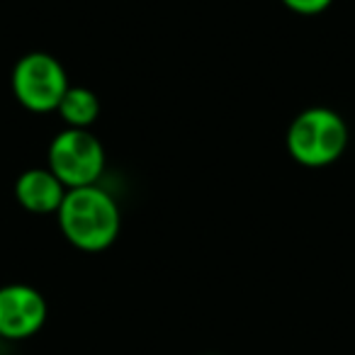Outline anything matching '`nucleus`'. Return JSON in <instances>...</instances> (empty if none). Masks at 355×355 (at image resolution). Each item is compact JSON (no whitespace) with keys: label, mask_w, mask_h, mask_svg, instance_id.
<instances>
[{"label":"nucleus","mask_w":355,"mask_h":355,"mask_svg":"<svg viewBox=\"0 0 355 355\" xmlns=\"http://www.w3.org/2000/svg\"><path fill=\"white\" fill-rule=\"evenodd\" d=\"M56 217L66 241L85 253L107 251L122 229L117 200L100 185L69 190Z\"/></svg>","instance_id":"1"},{"label":"nucleus","mask_w":355,"mask_h":355,"mask_svg":"<svg viewBox=\"0 0 355 355\" xmlns=\"http://www.w3.org/2000/svg\"><path fill=\"white\" fill-rule=\"evenodd\" d=\"M348 124L331 107H306L290 122L285 134L287 153L304 168H326L348 148Z\"/></svg>","instance_id":"2"},{"label":"nucleus","mask_w":355,"mask_h":355,"mask_svg":"<svg viewBox=\"0 0 355 355\" xmlns=\"http://www.w3.org/2000/svg\"><path fill=\"white\" fill-rule=\"evenodd\" d=\"M105 163V146L90 129L66 127L51 139L46 153V168L59 178L66 190L98 185Z\"/></svg>","instance_id":"3"},{"label":"nucleus","mask_w":355,"mask_h":355,"mask_svg":"<svg viewBox=\"0 0 355 355\" xmlns=\"http://www.w3.org/2000/svg\"><path fill=\"white\" fill-rule=\"evenodd\" d=\"M10 83L17 103L37 114L56 112L71 88L64 64L46 51H30L22 56L12 69Z\"/></svg>","instance_id":"4"},{"label":"nucleus","mask_w":355,"mask_h":355,"mask_svg":"<svg viewBox=\"0 0 355 355\" xmlns=\"http://www.w3.org/2000/svg\"><path fill=\"white\" fill-rule=\"evenodd\" d=\"M49 306L40 290L32 285H3L0 287V338L25 340L40 334L46 324Z\"/></svg>","instance_id":"5"},{"label":"nucleus","mask_w":355,"mask_h":355,"mask_svg":"<svg viewBox=\"0 0 355 355\" xmlns=\"http://www.w3.org/2000/svg\"><path fill=\"white\" fill-rule=\"evenodd\" d=\"M66 193L69 190L49 168H30L15 180V200L32 214H56Z\"/></svg>","instance_id":"6"},{"label":"nucleus","mask_w":355,"mask_h":355,"mask_svg":"<svg viewBox=\"0 0 355 355\" xmlns=\"http://www.w3.org/2000/svg\"><path fill=\"white\" fill-rule=\"evenodd\" d=\"M59 117L66 122V127L71 129H90V124H95L100 114V100L90 88L83 85H71L66 90L64 100L56 107Z\"/></svg>","instance_id":"7"},{"label":"nucleus","mask_w":355,"mask_h":355,"mask_svg":"<svg viewBox=\"0 0 355 355\" xmlns=\"http://www.w3.org/2000/svg\"><path fill=\"white\" fill-rule=\"evenodd\" d=\"M334 0H282V6L287 10H292L295 15H304V17H314L321 15L331 8Z\"/></svg>","instance_id":"8"},{"label":"nucleus","mask_w":355,"mask_h":355,"mask_svg":"<svg viewBox=\"0 0 355 355\" xmlns=\"http://www.w3.org/2000/svg\"><path fill=\"white\" fill-rule=\"evenodd\" d=\"M0 348H3V338H0Z\"/></svg>","instance_id":"9"}]
</instances>
